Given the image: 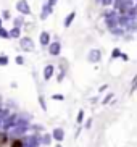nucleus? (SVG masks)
Wrapping results in <instances>:
<instances>
[{"instance_id": "1", "label": "nucleus", "mask_w": 137, "mask_h": 147, "mask_svg": "<svg viewBox=\"0 0 137 147\" xmlns=\"http://www.w3.org/2000/svg\"><path fill=\"white\" fill-rule=\"evenodd\" d=\"M0 147H23V144L19 141H13V142H8L5 138L0 136Z\"/></svg>"}, {"instance_id": "2", "label": "nucleus", "mask_w": 137, "mask_h": 147, "mask_svg": "<svg viewBox=\"0 0 137 147\" xmlns=\"http://www.w3.org/2000/svg\"><path fill=\"white\" fill-rule=\"evenodd\" d=\"M19 10H23V11H28V7H26L24 2H21V3H19Z\"/></svg>"}, {"instance_id": "3", "label": "nucleus", "mask_w": 137, "mask_h": 147, "mask_svg": "<svg viewBox=\"0 0 137 147\" xmlns=\"http://www.w3.org/2000/svg\"><path fill=\"white\" fill-rule=\"evenodd\" d=\"M73 18H74V13H71V15L68 16V20H66V26H68L69 23H71V20H73Z\"/></svg>"}]
</instances>
